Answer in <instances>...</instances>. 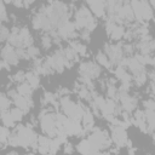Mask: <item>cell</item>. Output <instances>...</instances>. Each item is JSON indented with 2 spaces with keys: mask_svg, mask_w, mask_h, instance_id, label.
Here are the masks:
<instances>
[{
  "mask_svg": "<svg viewBox=\"0 0 155 155\" xmlns=\"http://www.w3.org/2000/svg\"><path fill=\"white\" fill-rule=\"evenodd\" d=\"M96 62L101 65V67H104V68H113V64L110 63V59H109V57L107 56V53L103 51V50H101V51H98L97 53H96Z\"/></svg>",
  "mask_w": 155,
  "mask_h": 155,
  "instance_id": "15",
  "label": "cell"
},
{
  "mask_svg": "<svg viewBox=\"0 0 155 155\" xmlns=\"http://www.w3.org/2000/svg\"><path fill=\"white\" fill-rule=\"evenodd\" d=\"M40 42H41L42 48L48 50V48H51V47L53 46L54 40H53V38H52L48 33H42V34H41V39H40Z\"/></svg>",
  "mask_w": 155,
  "mask_h": 155,
  "instance_id": "18",
  "label": "cell"
},
{
  "mask_svg": "<svg viewBox=\"0 0 155 155\" xmlns=\"http://www.w3.org/2000/svg\"><path fill=\"white\" fill-rule=\"evenodd\" d=\"M58 105H59L61 111L65 116H68L71 120L81 122L84 111L86 109V107L84 104L73 101L69 94H65V96H62V97L58 98Z\"/></svg>",
  "mask_w": 155,
  "mask_h": 155,
  "instance_id": "5",
  "label": "cell"
},
{
  "mask_svg": "<svg viewBox=\"0 0 155 155\" xmlns=\"http://www.w3.org/2000/svg\"><path fill=\"white\" fill-rule=\"evenodd\" d=\"M102 74V67L97 62L92 61H85L79 65L78 69V75H79V81L93 87L92 81L94 79H98Z\"/></svg>",
  "mask_w": 155,
  "mask_h": 155,
  "instance_id": "7",
  "label": "cell"
},
{
  "mask_svg": "<svg viewBox=\"0 0 155 155\" xmlns=\"http://www.w3.org/2000/svg\"><path fill=\"white\" fill-rule=\"evenodd\" d=\"M134 18L138 23L148 22L154 16V8L147 0H131Z\"/></svg>",
  "mask_w": 155,
  "mask_h": 155,
  "instance_id": "8",
  "label": "cell"
},
{
  "mask_svg": "<svg viewBox=\"0 0 155 155\" xmlns=\"http://www.w3.org/2000/svg\"><path fill=\"white\" fill-rule=\"evenodd\" d=\"M70 16L71 12L69 6L63 1L56 0L36 8L31 19V25L35 30L52 34L68 23Z\"/></svg>",
  "mask_w": 155,
  "mask_h": 155,
  "instance_id": "1",
  "label": "cell"
},
{
  "mask_svg": "<svg viewBox=\"0 0 155 155\" xmlns=\"http://www.w3.org/2000/svg\"><path fill=\"white\" fill-rule=\"evenodd\" d=\"M38 134L33 130V127L28 125H16L11 131L8 138V145L11 147H22L29 148L35 147L38 144Z\"/></svg>",
  "mask_w": 155,
  "mask_h": 155,
  "instance_id": "3",
  "label": "cell"
},
{
  "mask_svg": "<svg viewBox=\"0 0 155 155\" xmlns=\"http://www.w3.org/2000/svg\"><path fill=\"white\" fill-rule=\"evenodd\" d=\"M5 1H8L11 2L13 6L16 7H23L24 8V5H23V0H5Z\"/></svg>",
  "mask_w": 155,
  "mask_h": 155,
  "instance_id": "23",
  "label": "cell"
},
{
  "mask_svg": "<svg viewBox=\"0 0 155 155\" xmlns=\"http://www.w3.org/2000/svg\"><path fill=\"white\" fill-rule=\"evenodd\" d=\"M73 22L79 36L85 41H90V35L97 27V17L91 12V10L86 5H81L79 8H76Z\"/></svg>",
  "mask_w": 155,
  "mask_h": 155,
  "instance_id": "2",
  "label": "cell"
},
{
  "mask_svg": "<svg viewBox=\"0 0 155 155\" xmlns=\"http://www.w3.org/2000/svg\"><path fill=\"white\" fill-rule=\"evenodd\" d=\"M11 131L10 127L2 125L1 126V134H0V143H1V150H4L6 148V145H8V138H10Z\"/></svg>",
  "mask_w": 155,
  "mask_h": 155,
  "instance_id": "17",
  "label": "cell"
},
{
  "mask_svg": "<svg viewBox=\"0 0 155 155\" xmlns=\"http://www.w3.org/2000/svg\"><path fill=\"white\" fill-rule=\"evenodd\" d=\"M16 90L21 94H23V96H31L33 94V91H34V88L31 87V85L29 82H27V81H23V82L17 84Z\"/></svg>",
  "mask_w": 155,
  "mask_h": 155,
  "instance_id": "16",
  "label": "cell"
},
{
  "mask_svg": "<svg viewBox=\"0 0 155 155\" xmlns=\"http://www.w3.org/2000/svg\"><path fill=\"white\" fill-rule=\"evenodd\" d=\"M11 104H13V103H12V99L8 97V94H7L6 92H2V93H1V113L10 110V109H11V108H10Z\"/></svg>",
  "mask_w": 155,
  "mask_h": 155,
  "instance_id": "20",
  "label": "cell"
},
{
  "mask_svg": "<svg viewBox=\"0 0 155 155\" xmlns=\"http://www.w3.org/2000/svg\"><path fill=\"white\" fill-rule=\"evenodd\" d=\"M150 64H151V65L154 67V69H155V54L151 57V63H150Z\"/></svg>",
  "mask_w": 155,
  "mask_h": 155,
  "instance_id": "26",
  "label": "cell"
},
{
  "mask_svg": "<svg viewBox=\"0 0 155 155\" xmlns=\"http://www.w3.org/2000/svg\"><path fill=\"white\" fill-rule=\"evenodd\" d=\"M87 139L91 144V154L107 151V149L110 148L113 144L110 133L99 127L93 128L92 132L88 134Z\"/></svg>",
  "mask_w": 155,
  "mask_h": 155,
  "instance_id": "4",
  "label": "cell"
},
{
  "mask_svg": "<svg viewBox=\"0 0 155 155\" xmlns=\"http://www.w3.org/2000/svg\"><path fill=\"white\" fill-rule=\"evenodd\" d=\"M87 7L97 18H105L107 10H105V1L104 0H86Z\"/></svg>",
  "mask_w": 155,
  "mask_h": 155,
  "instance_id": "14",
  "label": "cell"
},
{
  "mask_svg": "<svg viewBox=\"0 0 155 155\" xmlns=\"http://www.w3.org/2000/svg\"><path fill=\"white\" fill-rule=\"evenodd\" d=\"M76 150L81 154H91V144L87 138H84L76 145Z\"/></svg>",
  "mask_w": 155,
  "mask_h": 155,
  "instance_id": "19",
  "label": "cell"
},
{
  "mask_svg": "<svg viewBox=\"0 0 155 155\" xmlns=\"http://www.w3.org/2000/svg\"><path fill=\"white\" fill-rule=\"evenodd\" d=\"M6 93L12 99L13 105L17 107V108H19V109H22L25 114L29 113V110L33 108V98H31V96H23V94H21L16 90V87L8 90Z\"/></svg>",
  "mask_w": 155,
  "mask_h": 155,
  "instance_id": "10",
  "label": "cell"
},
{
  "mask_svg": "<svg viewBox=\"0 0 155 155\" xmlns=\"http://www.w3.org/2000/svg\"><path fill=\"white\" fill-rule=\"evenodd\" d=\"M103 51L109 57L113 67H117L122 62V59L125 58L122 44H105L103 47Z\"/></svg>",
  "mask_w": 155,
  "mask_h": 155,
  "instance_id": "11",
  "label": "cell"
},
{
  "mask_svg": "<svg viewBox=\"0 0 155 155\" xmlns=\"http://www.w3.org/2000/svg\"><path fill=\"white\" fill-rule=\"evenodd\" d=\"M149 2H150V5L153 6V8L155 10V0H149Z\"/></svg>",
  "mask_w": 155,
  "mask_h": 155,
  "instance_id": "27",
  "label": "cell"
},
{
  "mask_svg": "<svg viewBox=\"0 0 155 155\" xmlns=\"http://www.w3.org/2000/svg\"><path fill=\"white\" fill-rule=\"evenodd\" d=\"M24 48H17L8 42H4L1 50V61H5L10 65H17L19 59L23 58Z\"/></svg>",
  "mask_w": 155,
  "mask_h": 155,
  "instance_id": "9",
  "label": "cell"
},
{
  "mask_svg": "<svg viewBox=\"0 0 155 155\" xmlns=\"http://www.w3.org/2000/svg\"><path fill=\"white\" fill-rule=\"evenodd\" d=\"M1 22H2V23L8 22L7 11H6V1H5V0H1Z\"/></svg>",
  "mask_w": 155,
  "mask_h": 155,
  "instance_id": "22",
  "label": "cell"
},
{
  "mask_svg": "<svg viewBox=\"0 0 155 155\" xmlns=\"http://www.w3.org/2000/svg\"><path fill=\"white\" fill-rule=\"evenodd\" d=\"M35 0H23V5H24V8H27V7H29L33 2H34Z\"/></svg>",
  "mask_w": 155,
  "mask_h": 155,
  "instance_id": "25",
  "label": "cell"
},
{
  "mask_svg": "<svg viewBox=\"0 0 155 155\" xmlns=\"http://www.w3.org/2000/svg\"><path fill=\"white\" fill-rule=\"evenodd\" d=\"M105 33L113 41H119L125 36V25L113 22L110 19H105Z\"/></svg>",
  "mask_w": 155,
  "mask_h": 155,
  "instance_id": "13",
  "label": "cell"
},
{
  "mask_svg": "<svg viewBox=\"0 0 155 155\" xmlns=\"http://www.w3.org/2000/svg\"><path fill=\"white\" fill-rule=\"evenodd\" d=\"M64 153H74V149L71 148V144L70 143H67L64 145Z\"/></svg>",
  "mask_w": 155,
  "mask_h": 155,
  "instance_id": "24",
  "label": "cell"
},
{
  "mask_svg": "<svg viewBox=\"0 0 155 155\" xmlns=\"http://www.w3.org/2000/svg\"><path fill=\"white\" fill-rule=\"evenodd\" d=\"M6 42L17 48H28L29 46H33L34 40L25 25H15L11 28V33Z\"/></svg>",
  "mask_w": 155,
  "mask_h": 155,
  "instance_id": "6",
  "label": "cell"
},
{
  "mask_svg": "<svg viewBox=\"0 0 155 155\" xmlns=\"http://www.w3.org/2000/svg\"><path fill=\"white\" fill-rule=\"evenodd\" d=\"M1 34H0V40H1V42H6L7 41V39H8V36H10V33H11V29H8L6 25H5V23H2L1 24Z\"/></svg>",
  "mask_w": 155,
  "mask_h": 155,
  "instance_id": "21",
  "label": "cell"
},
{
  "mask_svg": "<svg viewBox=\"0 0 155 155\" xmlns=\"http://www.w3.org/2000/svg\"><path fill=\"white\" fill-rule=\"evenodd\" d=\"M110 137H111L113 143L116 144L117 147H125L127 145L130 140L125 127L121 125H116V124H113L110 127Z\"/></svg>",
  "mask_w": 155,
  "mask_h": 155,
  "instance_id": "12",
  "label": "cell"
}]
</instances>
